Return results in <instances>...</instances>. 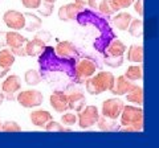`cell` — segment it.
<instances>
[{
	"label": "cell",
	"mask_w": 159,
	"mask_h": 148,
	"mask_svg": "<svg viewBox=\"0 0 159 148\" xmlns=\"http://www.w3.org/2000/svg\"><path fill=\"white\" fill-rule=\"evenodd\" d=\"M96 124L98 126V128L101 131L110 132V131H118V130H121V124L117 123L116 119H110V118H106V116H103V115H99L98 116V120H97Z\"/></svg>",
	"instance_id": "cell-16"
},
{
	"label": "cell",
	"mask_w": 159,
	"mask_h": 148,
	"mask_svg": "<svg viewBox=\"0 0 159 148\" xmlns=\"http://www.w3.org/2000/svg\"><path fill=\"white\" fill-rule=\"evenodd\" d=\"M125 77L127 78L129 81L131 82H135L139 81L143 78V69L141 65H131L127 67V70L125 73Z\"/></svg>",
	"instance_id": "cell-23"
},
{
	"label": "cell",
	"mask_w": 159,
	"mask_h": 148,
	"mask_svg": "<svg viewBox=\"0 0 159 148\" xmlns=\"http://www.w3.org/2000/svg\"><path fill=\"white\" fill-rule=\"evenodd\" d=\"M3 21L8 28L13 29V31H21L25 27L24 13L15 11V9H9V11H7L3 15Z\"/></svg>",
	"instance_id": "cell-7"
},
{
	"label": "cell",
	"mask_w": 159,
	"mask_h": 148,
	"mask_svg": "<svg viewBox=\"0 0 159 148\" xmlns=\"http://www.w3.org/2000/svg\"><path fill=\"white\" fill-rule=\"evenodd\" d=\"M24 17H25V27L24 29H27L28 32H36L39 31L43 25V20L40 19L37 15L34 13H24Z\"/></svg>",
	"instance_id": "cell-19"
},
{
	"label": "cell",
	"mask_w": 159,
	"mask_h": 148,
	"mask_svg": "<svg viewBox=\"0 0 159 148\" xmlns=\"http://www.w3.org/2000/svg\"><path fill=\"white\" fill-rule=\"evenodd\" d=\"M98 116H99L98 108L93 105H89V106H85L80 111V114L77 116V123H78L80 128H84V130L92 128L93 126H96Z\"/></svg>",
	"instance_id": "cell-4"
},
{
	"label": "cell",
	"mask_w": 159,
	"mask_h": 148,
	"mask_svg": "<svg viewBox=\"0 0 159 148\" xmlns=\"http://www.w3.org/2000/svg\"><path fill=\"white\" fill-rule=\"evenodd\" d=\"M53 8H54V4L41 0V4H40V7L37 9H39V13L43 15V16H51L53 12Z\"/></svg>",
	"instance_id": "cell-32"
},
{
	"label": "cell",
	"mask_w": 159,
	"mask_h": 148,
	"mask_svg": "<svg viewBox=\"0 0 159 148\" xmlns=\"http://www.w3.org/2000/svg\"><path fill=\"white\" fill-rule=\"evenodd\" d=\"M8 72H9L8 67H4V66L0 65V78H4V77H6V74H7Z\"/></svg>",
	"instance_id": "cell-40"
},
{
	"label": "cell",
	"mask_w": 159,
	"mask_h": 148,
	"mask_svg": "<svg viewBox=\"0 0 159 148\" xmlns=\"http://www.w3.org/2000/svg\"><path fill=\"white\" fill-rule=\"evenodd\" d=\"M54 53H56V56L65 58V60H73V58L77 57V54H78L76 46H74L70 41L58 42L56 45V48H54Z\"/></svg>",
	"instance_id": "cell-10"
},
{
	"label": "cell",
	"mask_w": 159,
	"mask_h": 148,
	"mask_svg": "<svg viewBox=\"0 0 159 148\" xmlns=\"http://www.w3.org/2000/svg\"><path fill=\"white\" fill-rule=\"evenodd\" d=\"M34 38H39V40H41L43 42L48 44L49 41H51V38H52V34L49 33L48 31H39L36 34H34Z\"/></svg>",
	"instance_id": "cell-34"
},
{
	"label": "cell",
	"mask_w": 159,
	"mask_h": 148,
	"mask_svg": "<svg viewBox=\"0 0 159 148\" xmlns=\"http://www.w3.org/2000/svg\"><path fill=\"white\" fill-rule=\"evenodd\" d=\"M0 124H2V123H0Z\"/></svg>",
	"instance_id": "cell-44"
},
{
	"label": "cell",
	"mask_w": 159,
	"mask_h": 148,
	"mask_svg": "<svg viewBox=\"0 0 159 148\" xmlns=\"http://www.w3.org/2000/svg\"><path fill=\"white\" fill-rule=\"evenodd\" d=\"M114 3V6H116L118 9H125V8H129L130 6H133V3L135 2V0H111Z\"/></svg>",
	"instance_id": "cell-33"
},
{
	"label": "cell",
	"mask_w": 159,
	"mask_h": 148,
	"mask_svg": "<svg viewBox=\"0 0 159 148\" xmlns=\"http://www.w3.org/2000/svg\"><path fill=\"white\" fill-rule=\"evenodd\" d=\"M127 60L130 62H143V46L142 45H131L127 52Z\"/></svg>",
	"instance_id": "cell-22"
},
{
	"label": "cell",
	"mask_w": 159,
	"mask_h": 148,
	"mask_svg": "<svg viewBox=\"0 0 159 148\" xmlns=\"http://www.w3.org/2000/svg\"><path fill=\"white\" fill-rule=\"evenodd\" d=\"M44 127H45V130H47L48 132H64V131H69V130H66V128L61 124V123L54 122L53 119L49 120Z\"/></svg>",
	"instance_id": "cell-31"
},
{
	"label": "cell",
	"mask_w": 159,
	"mask_h": 148,
	"mask_svg": "<svg viewBox=\"0 0 159 148\" xmlns=\"http://www.w3.org/2000/svg\"><path fill=\"white\" fill-rule=\"evenodd\" d=\"M24 80H25V83L27 85H31V86H34V85H39L41 82V77L37 70L34 69H29V70L25 72L24 74Z\"/></svg>",
	"instance_id": "cell-27"
},
{
	"label": "cell",
	"mask_w": 159,
	"mask_h": 148,
	"mask_svg": "<svg viewBox=\"0 0 159 148\" xmlns=\"http://www.w3.org/2000/svg\"><path fill=\"white\" fill-rule=\"evenodd\" d=\"M127 31L133 37H141L143 34V21L139 20V19H131Z\"/></svg>",
	"instance_id": "cell-25"
},
{
	"label": "cell",
	"mask_w": 159,
	"mask_h": 148,
	"mask_svg": "<svg viewBox=\"0 0 159 148\" xmlns=\"http://www.w3.org/2000/svg\"><path fill=\"white\" fill-rule=\"evenodd\" d=\"M17 102L25 108H33L43 105L44 95L39 90H25L17 95Z\"/></svg>",
	"instance_id": "cell-5"
},
{
	"label": "cell",
	"mask_w": 159,
	"mask_h": 148,
	"mask_svg": "<svg viewBox=\"0 0 159 148\" xmlns=\"http://www.w3.org/2000/svg\"><path fill=\"white\" fill-rule=\"evenodd\" d=\"M47 48V44L43 42L39 38H33L31 41H27L24 44V52H25V56H31V57H37L40 54H43L44 50Z\"/></svg>",
	"instance_id": "cell-12"
},
{
	"label": "cell",
	"mask_w": 159,
	"mask_h": 148,
	"mask_svg": "<svg viewBox=\"0 0 159 148\" xmlns=\"http://www.w3.org/2000/svg\"><path fill=\"white\" fill-rule=\"evenodd\" d=\"M44 2H48V3H52V4H54L57 2V0H44Z\"/></svg>",
	"instance_id": "cell-43"
},
{
	"label": "cell",
	"mask_w": 159,
	"mask_h": 148,
	"mask_svg": "<svg viewBox=\"0 0 159 148\" xmlns=\"http://www.w3.org/2000/svg\"><path fill=\"white\" fill-rule=\"evenodd\" d=\"M51 101V106L56 110L57 112H65L69 110V102H68V95L64 91H54L49 98Z\"/></svg>",
	"instance_id": "cell-11"
},
{
	"label": "cell",
	"mask_w": 159,
	"mask_h": 148,
	"mask_svg": "<svg viewBox=\"0 0 159 148\" xmlns=\"http://www.w3.org/2000/svg\"><path fill=\"white\" fill-rule=\"evenodd\" d=\"M88 2H89V0H76L74 3H77V4H80V6L85 7V6H88Z\"/></svg>",
	"instance_id": "cell-41"
},
{
	"label": "cell",
	"mask_w": 159,
	"mask_h": 148,
	"mask_svg": "<svg viewBox=\"0 0 159 148\" xmlns=\"http://www.w3.org/2000/svg\"><path fill=\"white\" fill-rule=\"evenodd\" d=\"M21 87V80H20L19 76H8L6 78V81L2 83V91H3V95L7 98V99L12 101L13 99V95L20 90Z\"/></svg>",
	"instance_id": "cell-8"
},
{
	"label": "cell",
	"mask_w": 159,
	"mask_h": 148,
	"mask_svg": "<svg viewBox=\"0 0 159 148\" xmlns=\"http://www.w3.org/2000/svg\"><path fill=\"white\" fill-rule=\"evenodd\" d=\"M3 101H4V95H3V93H0V105L3 103Z\"/></svg>",
	"instance_id": "cell-42"
},
{
	"label": "cell",
	"mask_w": 159,
	"mask_h": 148,
	"mask_svg": "<svg viewBox=\"0 0 159 148\" xmlns=\"http://www.w3.org/2000/svg\"><path fill=\"white\" fill-rule=\"evenodd\" d=\"M28 40L25 37L23 36V34H20L19 32H7V46L9 49L12 48H20V46H24V44H25Z\"/></svg>",
	"instance_id": "cell-20"
},
{
	"label": "cell",
	"mask_w": 159,
	"mask_h": 148,
	"mask_svg": "<svg viewBox=\"0 0 159 148\" xmlns=\"http://www.w3.org/2000/svg\"><path fill=\"white\" fill-rule=\"evenodd\" d=\"M126 52V45L119 40H114L109 44L105 50V56H123Z\"/></svg>",
	"instance_id": "cell-21"
},
{
	"label": "cell",
	"mask_w": 159,
	"mask_h": 148,
	"mask_svg": "<svg viewBox=\"0 0 159 148\" xmlns=\"http://www.w3.org/2000/svg\"><path fill=\"white\" fill-rule=\"evenodd\" d=\"M9 50L13 53V56H19V57H24V56H25V52H24V46L12 48V49H9Z\"/></svg>",
	"instance_id": "cell-37"
},
{
	"label": "cell",
	"mask_w": 159,
	"mask_h": 148,
	"mask_svg": "<svg viewBox=\"0 0 159 148\" xmlns=\"http://www.w3.org/2000/svg\"><path fill=\"white\" fill-rule=\"evenodd\" d=\"M133 16L127 12H121L113 17V25L119 31H127L129 24H130Z\"/></svg>",
	"instance_id": "cell-18"
},
{
	"label": "cell",
	"mask_w": 159,
	"mask_h": 148,
	"mask_svg": "<svg viewBox=\"0 0 159 148\" xmlns=\"http://www.w3.org/2000/svg\"><path fill=\"white\" fill-rule=\"evenodd\" d=\"M49 120H52V114L47 110H36L31 112V122L36 127H44Z\"/></svg>",
	"instance_id": "cell-15"
},
{
	"label": "cell",
	"mask_w": 159,
	"mask_h": 148,
	"mask_svg": "<svg viewBox=\"0 0 159 148\" xmlns=\"http://www.w3.org/2000/svg\"><path fill=\"white\" fill-rule=\"evenodd\" d=\"M125 103L121 98H110L102 103V115L110 119H118L123 110Z\"/></svg>",
	"instance_id": "cell-6"
},
{
	"label": "cell",
	"mask_w": 159,
	"mask_h": 148,
	"mask_svg": "<svg viewBox=\"0 0 159 148\" xmlns=\"http://www.w3.org/2000/svg\"><path fill=\"white\" fill-rule=\"evenodd\" d=\"M0 130L4 132H20L21 131V127H20V124L16 122L7 120V122H4L3 124H0Z\"/></svg>",
	"instance_id": "cell-29"
},
{
	"label": "cell",
	"mask_w": 159,
	"mask_h": 148,
	"mask_svg": "<svg viewBox=\"0 0 159 148\" xmlns=\"http://www.w3.org/2000/svg\"><path fill=\"white\" fill-rule=\"evenodd\" d=\"M103 62L110 67H119L123 65V56H105Z\"/></svg>",
	"instance_id": "cell-28"
},
{
	"label": "cell",
	"mask_w": 159,
	"mask_h": 148,
	"mask_svg": "<svg viewBox=\"0 0 159 148\" xmlns=\"http://www.w3.org/2000/svg\"><path fill=\"white\" fill-rule=\"evenodd\" d=\"M7 46V32L0 31V48Z\"/></svg>",
	"instance_id": "cell-38"
},
{
	"label": "cell",
	"mask_w": 159,
	"mask_h": 148,
	"mask_svg": "<svg viewBox=\"0 0 159 148\" xmlns=\"http://www.w3.org/2000/svg\"><path fill=\"white\" fill-rule=\"evenodd\" d=\"M114 80L116 77L113 76V73L109 72H99V73H94L90 78L84 82L86 86V91L90 95H98L101 93L105 91H110V89L114 85Z\"/></svg>",
	"instance_id": "cell-2"
},
{
	"label": "cell",
	"mask_w": 159,
	"mask_h": 148,
	"mask_svg": "<svg viewBox=\"0 0 159 148\" xmlns=\"http://www.w3.org/2000/svg\"><path fill=\"white\" fill-rule=\"evenodd\" d=\"M21 4L27 9H37L41 4V0H21Z\"/></svg>",
	"instance_id": "cell-35"
},
{
	"label": "cell",
	"mask_w": 159,
	"mask_h": 148,
	"mask_svg": "<svg viewBox=\"0 0 159 148\" xmlns=\"http://www.w3.org/2000/svg\"><path fill=\"white\" fill-rule=\"evenodd\" d=\"M15 63V56L13 53L9 50V48H2L0 50V65L4 66V67H8L11 69L12 65Z\"/></svg>",
	"instance_id": "cell-24"
},
{
	"label": "cell",
	"mask_w": 159,
	"mask_h": 148,
	"mask_svg": "<svg viewBox=\"0 0 159 148\" xmlns=\"http://www.w3.org/2000/svg\"><path fill=\"white\" fill-rule=\"evenodd\" d=\"M0 2H2V0H0Z\"/></svg>",
	"instance_id": "cell-45"
},
{
	"label": "cell",
	"mask_w": 159,
	"mask_h": 148,
	"mask_svg": "<svg viewBox=\"0 0 159 148\" xmlns=\"http://www.w3.org/2000/svg\"><path fill=\"white\" fill-rule=\"evenodd\" d=\"M84 9L82 6H80L77 3H70V4H65V6L60 7L58 9V19L61 21H72L76 20L77 16L80 15Z\"/></svg>",
	"instance_id": "cell-9"
},
{
	"label": "cell",
	"mask_w": 159,
	"mask_h": 148,
	"mask_svg": "<svg viewBox=\"0 0 159 148\" xmlns=\"http://www.w3.org/2000/svg\"><path fill=\"white\" fill-rule=\"evenodd\" d=\"M125 95H126V99L130 103H134V105H138V106L143 105V89L141 86L134 85Z\"/></svg>",
	"instance_id": "cell-17"
},
{
	"label": "cell",
	"mask_w": 159,
	"mask_h": 148,
	"mask_svg": "<svg viewBox=\"0 0 159 148\" xmlns=\"http://www.w3.org/2000/svg\"><path fill=\"white\" fill-rule=\"evenodd\" d=\"M66 95H68V102H69V110L80 112L85 107L86 99H85V95L81 91H72Z\"/></svg>",
	"instance_id": "cell-14"
},
{
	"label": "cell",
	"mask_w": 159,
	"mask_h": 148,
	"mask_svg": "<svg viewBox=\"0 0 159 148\" xmlns=\"http://www.w3.org/2000/svg\"><path fill=\"white\" fill-rule=\"evenodd\" d=\"M133 86L134 83L131 81H129L125 76H119L114 80V85L110 89V91L114 95H125Z\"/></svg>",
	"instance_id": "cell-13"
},
{
	"label": "cell",
	"mask_w": 159,
	"mask_h": 148,
	"mask_svg": "<svg viewBox=\"0 0 159 148\" xmlns=\"http://www.w3.org/2000/svg\"><path fill=\"white\" fill-rule=\"evenodd\" d=\"M97 11H99L102 15H106V16H111V15L117 13L119 9L114 6V3L111 0H102V2L99 3Z\"/></svg>",
	"instance_id": "cell-26"
},
{
	"label": "cell",
	"mask_w": 159,
	"mask_h": 148,
	"mask_svg": "<svg viewBox=\"0 0 159 148\" xmlns=\"http://www.w3.org/2000/svg\"><path fill=\"white\" fill-rule=\"evenodd\" d=\"M133 4H134V8H135L137 13L139 16H143V13H145V9H143V0H135Z\"/></svg>",
	"instance_id": "cell-36"
},
{
	"label": "cell",
	"mask_w": 159,
	"mask_h": 148,
	"mask_svg": "<svg viewBox=\"0 0 159 148\" xmlns=\"http://www.w3.org/2000/svg\"><path fill=\"white\" fill-rule=\"evenodd\" d=\"M119 118V124L125 132H139L145 128V114L141 106L125 105Z\"/></svg>",
	"instance_id": "cell-1"
},
{
	"label": "cell",
	"mask_w": 159,
	"mask_h": 148,
	"mask_svg": "<svg viewBox=\"0 0 159 148\" xmlns=\"http://www.w3.org/2000/svg\"><path fill=\"white\" fill-rule=\"evenodd\" d=\"M102 0H89L88 2V6L93 8V9H98V6H99V3H101Z\"/></svg>",
	"instance_id": "cell-39"
},
{
	"label": "cell",
	"mask_w": 159,
	"mask_h": 148,
	"mask_svg": "<svg viewBox=\"0 0 159 148\" xmlns=\"http://www.w3.org/2000/svg\"><path fill=\"white\" fill-rule=\"evenodd\" d=\"M97 70V66L92 60L89 58H82L78 60L73 66V74L76 81L80 83H84L88 78H90Z\"/></svg>",
	"instance_id": "cell-3"
},
{
	"label": "cell",
	"mask_w": 159,
	"mask_h": 148,
	"mask_svg": "<svg viewBox=\"0 0 159 148\" xmlns=\"http://www.w3.org/2000/svg\"><path fill=\"white\" fill-rule=\"evenodd\" d=\"M61 123L64 126H74L77 123V115L72 111H65L61 116Z\"/></svg>",
	"instance_id": "cell-30"
}]
</instances>
